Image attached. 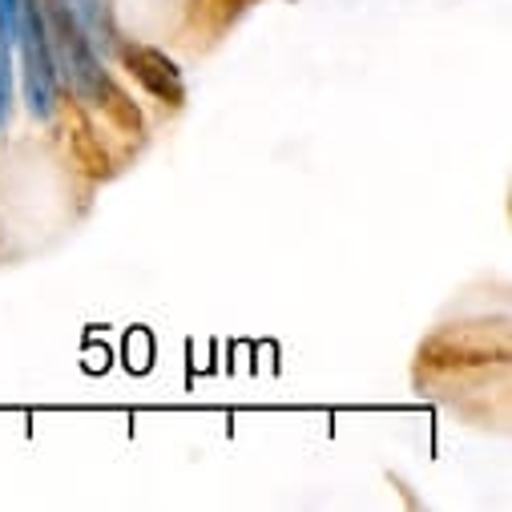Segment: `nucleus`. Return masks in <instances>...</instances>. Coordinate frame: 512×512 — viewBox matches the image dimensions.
Here are the masks:
<instances>
[{
  "label": "nucleus",
  "mask_w": 512,
  "mask_h": 512,
  "mask_svg": "<svg viewBox=\"0 0 512 512\" xmlns=\"http://www.w3.org/2000/svg\"><path fill=\"white\" fill-rule=\"evenodd\" d=\"M41 9H45L49 49H53V65H57L61 85H69V93H77L89 105L105 101L109 77L101 69V53L85 37V29L73 21V13L61 5V0H41Z\"/></svg>",
  "instance_id": "1"
},
{
  "label": "nucleus",
  "mask_w": 512,
  "mask_h": 512,
  "mask_svg": "<svg viewBox=\"0 0 512 512\" xmlns=\"http://www.w3.org/2000/svg\"><path fill=\"white\" fill-rule=\"evenodd\" d=\"M13 49H21V73L17 77H21V93H25L29 113L37 121H53L57 97H61V77H57V65H53L41 0H25L21 5V25H17Z\"/></svg>",
  "instance_id": "2"
},
{
  "label": "nucleus",
  "mask_w": 512,
  "mask_h": 512,
  "mask_svg": "<svg viewBox=\"0 0 512 512\" xmlns=\"http://www.w3.org/2000/svg\"><path fill=\"white\" fill-rule=\"evenodd\" d=\"M121 53L130 57V65H134V77L154 93V97H170L174 105L182 101V77H178V69H174V61L166 57V53H158V49H142V45H121Z\"/></svg>",
  "instance_id": "3"
},
{
  "label": "nucleus",
  "mask_w": 512,
  "mask_h": 512,
  "mask_svg": "<svg viewBox=\"0 0 512 512\" xmlns=\"http://www.w3.org/2000/svg\"><path fill=\"white\" fill-rule=\"evenodd\" d=\"M61 5L73 13V21L85 29V37L93 41V49H113L117 45V33H113V17H109V5L105 0H61Z\"/></svg>",
  "instance_id": "4"
},
{
  "label": "nucleus",
  "mask_w": 512,
  "mask_h": 512,
  "mask_svg": "<svg viewBox=\"0 0 512 512\" xmlns=\"http://www.w3.org/2000/svg\"><path fill=\"white\" fill-rule=\"evenodd\" d=\"M17 109V69H13V45H0V134L9 130Z\"/></svg>",
  "instance_id": "5"
},
{
  "label": "nucleus",
  "mask_w": 512,
  "mask_h": 512,
  "mask_svg": "<svg viewBox=\"0 0 512 512\" xmlns=\"http://www.w3.org/2000/svg\"><path fill=\"white\" fill-rule=\"evenodd\" d=\"M21 5H25V0H0V45H13L17 41Z\"/></svg>",
  "instance_id": "6"
}]
</instances>
